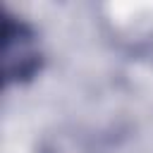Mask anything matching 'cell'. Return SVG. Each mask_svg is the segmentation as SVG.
Instances as JSON below:
<instances>
[{
    "label": "cell",
    "instance_id": "obj_1",
    "mask_svg": "<svg viewBox=\"0 0 153 153\" xmlns=\"http://www.w3.org/2000/svg\"><path fill=\"white\" fill-rule=\"evenodd\" d=\"M43 62L41 43L36 31L5 12L2 19V74L7 84L29 81Z\"/></svg>",
    "mask_w": 153,
    "mask_h": 153
}]
</instances>
